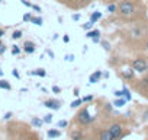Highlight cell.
<instances>
[{
	"label": "cell",
	"mask_w": 148,
	"mask_h": 140,
	"mask_svg": "<svg viewBox=\"0 0 148 140\" xmlns=\"http://www.w3.org/2000/svg\"><path fill=\"white\" fill-rule=\"evenodd\" d=\"M121 38L132 50H148V21H139L125 25L119 31Z\"/></svg>",
	"instance_id": "obj_1"
},
{
	"label": "cell",
	"mask_w": 148,
	"mask_h": 140,
	"mask_svg": "<svg viewBox=\"0 0 148 140\" xmlns=\"http://www.w3.org/2000/svg\"><path fill=\"white\" fill-rule=\"evenodd\" d=\"M115 16L125 24L147 21V6L144 0H119Z\"/></svg>",
	"instance_id": "obj_2"
},
{
	"label": "cell",
	"mask_w": 148,
	"mask_h": 140,
	"mask_svg": "<svg viewBox=\"0 0 148 140\" xmlns=\"http://www.w3.org/2000/svg\"><path fill=\"white\" fill-rule=\"evenodd\" d=\"M74 120H76V123L79 125L86 127V125H90L95 121V117H92V114H90L87 107H83V108L79 110V112L76 114V118H74Z\"/></svg>",
	"instance_id": "obj_3"
},
{
	"label": "cell",
	"mask_w": 148,
	"mask_h": 140,
	"mask_svg": "<svg viewBox=\"0 0 148 140\" xmlns=\"http://www.w3.org/2000/svg\"><path fill=\"white\" fill-rule=\"evenodd\" d=\"M108 128H109V131H110L113 140H121L122 137H125V136L129 134V131L125 133V127H123V124H121L119 121H113V123H110V125H109Z\"/></svg>",
	"instance_id": "obj_4"
},
{
	"label": "cell",
	"mask_w": 148,
	"mask_h": 140,
	"mask_svg": "<svg viewBox=\"0 0 148 140\" xmlns=\"http://www.w3.org/2000/svg\"><path fill=\"white\" fill-rule=\"evenodd\" d=\"M129 64H131V67L135 70V73H139V75L148 73V61H147L145 57H136V58H132Z\"/></svg>",
	"instance_id": "obj_5"
},
{
	"label": "cell",
	"mask_w": 148,
	"mask_h": 140,
	"mask_svg": "<svg viewBox=\"0 0 148 140\" xmlns=\"http://www.w3.org/2000/svg\"><path fill=\"white\" fill-rule=\"evenodd\" d=\"M55 2L61 3L62 6L71 9V10H80V5H79V0H55Z\"/></svg>",
	"instance_id": "obj_6"
},
{
	"label": "cell",
	"mask_w": 148,
	"mask_h": 140,
	"mask_svg": "<svg viewBox=\"0 0 148 140\" xmlns=\"http://www.w3.org/2000/svg\"><path fill=\"white\" fill-rule=\"evenodd\" d=\"M44 107L45 108H49L52 111H58L61 108V102L58 99H55V98H49V99H45L44 101Z\"/></svg>",
	"instance_id": "obj_7"
},
{
	"label": "cell",
	"mask_w": 148,
	"mask_h": 140,
	"mask_svg": "<svg viewBox=\"0 0 148 140\" xmlns=\"http://www.w3.org/2000/svg\"><path fill=\"white\" fill-rule=\"evenodd\" d=\"M135 88H136L139 92H142V95L148 91V73H147L142 79H139V80H138V83L135 85Z\"/></svg>",
	"instance_id": "obj_8"
},
{
	"label": "cell",
	"mask_w": 148,
	"mask_h": 140,
	"mask_svg": "<svg viewBox=\"0 0 148 140\" xmlns=\"http://www.w3.org/2000/svg\"><path fill=\"white\" fill-rule=\"evenodd\" d=\"M121 78L126 79V80H134L135 79V70L132 67H126L121 72Z\"/></svg>",
	"instance_id": "obj_9"
},
{
	"label": "cell",
	"mask_w": 148,
	"mask_h": 140,
	"mask_svg": "<svg viewBox=\"0 0 148 140\" xmlns=\"http://www.w3.org/2000/svg\"><path fill=\"white\" fill-rule=\"evenodd\" d=\"M70 139H71V140H86V137H84V131H83L82 128L71 130V131H70Z\"/></svg>",
	"instance_id": "obj_10"
},
{
	"label": "cell",
	"mask_w": 148,
	"mask_h": 140,
	"mask_svg": "<svg viewBox=\"0 0 148 140\" xmlns=\"http://www.w3.org/2000/svg\"><path fill=\"white\" fill-rule=\"evenodd\" d=\"M22 50H23V53H26V54H34V53L36 51V45H35L34 41H25L23 45H22Z\"/></svg>",
	"instance_id": "obj_11"
},
{
	"label": "cell",
	"mask_w": 148,
	"mask_h": 140,
	"mask_svg": "<svg viewBox=\"0 0 148 140\" xmlns=\"http://www.w3.org/2000/svg\"><path fill=\"white\" fill-rule=\"evenodd\" d=\"M97 140H113V137H112V134H110V131H109L108 127H106V128H102V130L99 131Z\"/></svg>",
	"instance_id": "obj_12"
},
{
	"label": "cell",
	"mask_w": 148,
	"mask_h": 140,
	"mask_svg": "<svg viewBox=\"0 0 148 140\" xmlns=\"http://www.w3.org/2000/svg\"><path fill=\"white\" fill-rule=\"evenodd\" d=\"M102 76H103V72H102V70H96L95 73H92V75H90L89 82H90V83H97V82L102 79Z\"/></svg>",
	"instance_id": "obj_13"
},
{
	"label": "cell",
	"mask_w": 148,
	"mask_h": 140,
	"mask_svg": "<svg viewBox=\"0 0 148 140\" xmlns=\"http://www.w3.org/2000/svg\"><path fill=\"white\" fill-rule=\"evenodd\" d=\"M61 130H58V128H49L48 131H47V137L48 139H58V137H61Z\"/></svg>",
	"instance_id": "obj_14"
},
{
	"label": "cell",
	"mask_w": 148,
	"mask_h": 140,
	"mask_svg": "<svg viewBox=\"0 0 148 140\" xmlns=\"http://www.w3.org/2000/svg\"><path fill=\"white\" fill-rule=\"evenodd\" d=\"M28 75H31V76H39V78H45V76H47V72H45V69H35V70H32V72H29Z\"/></svg>",
	"instance_id": "obj_15"
},
{
	"label": "cell",
	"mask_w": 148,
	"mask_h": 140,
	"mask_svg": "<svg viewBox=\"0 0 148 140\" xmlns=\"http://www.w3.org/2000/svg\"><path fill=\"white\" fill-rule=\"evenodd\" d=\"M102 18H103V13H102V12H97V10H96V12H92V13H90V22H93V24H96V22L100 21Z\"/></svg>",
	"instance_id": "obj_16"
},
{
	"label": "cell",
	"mask_w": 148,
	"mask_h": 140,
	"mask_svg": "<svg viewBox=\"0 0 148 140\" xmlns=\"http://www.w3.org/2000/svg\"><path fill=\"white\" fill-rule=\"evenodd\" d=\"M31 124H32L35 128H41L42 124H45V123H44V120H41V118H38V117H32V118H31Z\"/></svg>",
	"instance_id": "obj_17"
},
{
	"label": "cell",
	"mask_w": 148,
	"mask_h": 140,
	"mask_svg": "<svg viewBox=\"0 0 148 140\" xmlns=\"http://www.w3.org/2000/svg\"><path fill=\"white\" fill-rule=\"evenodd\" d=\"M106 9H108V13L109 15H116V12H118V3H110V5L106 6Z\"/></svg>",
	"instance_id": "obj_18"
},
{
	"label": "cell",
	"mask_w": 148,
	"mask_h": 140,
	"mask_svg": "<svg viewBox=\"0 0 148 140\" xmlns=\"http://www.w3.org/2000/svg\"><path fill=\"white\" fill-rule=\"evenodd\" d=\"M100 35H102L100 29H92V31H89V32L86 34V37H87L89 40H92V38H96V37H100Z\"/></svg>",
	"instance_id": "obj_19"
},
{
	"label": "cell",
	"mask_w": 148,
	"mask_h": 140,
	"mask_svg": "<svg viewBox=\"0 0 148 140\" xmlns=\"http://www.w3.org/2000/svg\"><path fill=\"white\" fill-rule=\"evenodd\" d=\"M122 92H123V98L126 99V102H131V101H132V94H131V91H129L126 86H123V88H122Z\"/></svg>",
	"instance_id": "obj_20"
},
{
	"label": "cell",
	"mask_w": 148,
	"mask_h": 140,
	"mask_svg": "<svg viewBox=\"0 0 148 140\" xmlns=\"http://www.w3.org/2000/svg\"><path fill=\"white\" fill-rule=\"evenodd\" d=\"M113 107H116V108H121V107H123V105H126V99L125 98H116L115 101H113V104H112Z\"/></svg>",
	"instance_id": "obj_21"
},
{
	"label": "cell",
	"mask_w": 148,
	"mask_h": 140,
	"mask_svg": "<svg viewBox=\"0 0 148 140\" xmlns=\"http://www.w3.org/2000/svg\"><path fill=\"white\" fill-rule=\"evenodd\" d=\"M0 89H5V91H12V85L6 80V79H2L0 80Z\"/></svg>",
	"instance_id": "obj_22"
},
{
	"label": "cell",
	"mask_w": 148,
	"mask_h": 140,
	"mask_svg": "<svg viewBox=\"0 0 148 140\" xmlns=\"http://www.w3.org/2000/svg\"><path fill=\"white\" fill-rule=\"evenodd\" d=\"M31 24H34V25H36V26H41V25L44 24V19H42V16H32Z\"/></svg>",
	"instance_id": "obj_23"
},
{
	"label": "cell",
	"mask_w": 148,
	"mask_h": 140,
	"mask_svg": "<svg viewBox=\"0 0 148 140\" xmlns=\"http://www.w3.org/2000/svg\"><path fill=\"white\" fill-rule=\"evenodd\" d=\"M84 102H83V98H77V99H74L73 102H71V108H80L82 105H83Z\"/></svg>",
	"instance_id": "obj_24"
},
{
	"label": "cell",
	"mask_w": 148,
	"mask_h": 140,
	"mask_svg": "<svg viewBox=\"0 0 148 140\" xmlns=\"http://www.w3.org/2000/svg\"><path fill=\"white\" fill-rule=\"evenodd\" d=\"M100 44H102V47L105 48V51H106V53H109V51L112 50V45H110V42H109L108 40H102V41H100Z\"/></svg>",
	"instance_id": "obj_25"
},
{
	"label": "cell",
	"mask_w": 148,
	"mask_h": 140,
	"mask_svg": "<svg viewBox=\"0 0 148 140\" xmlns=\"http://www.w3.org/2000/svg\"><path fill=\"white\" fill-rule=\"evenodd\" d=\"M22 35H23V32L21 31V29H16V31H13V34H12V40H21L22 38Z\"/></svg>",
	"instance_id": "obj_26"
},
{
	"label": "cell",
	"mask_w": 148,
	"mask_h": 140,
	"mask_svg": "<svg viewBox=\"0 0 148 140\" xmlns=\"http://www.w3.org/2000/svg\"><path fill=\"white\" fill-rule=\"evenodd\" d=\"M92 2H93V0H79V5H80V9H84V8L90 6V5H92Z\"/></svg>",
	"instance_id": "obj_27"
},
{
	"label": "cell",
	"mask_w": 148,
	"mask_h": 140,
	"mask_svg": "<svg viewBox=\"0 0 148 140\" xmlns=\"http://www.w3.org/2000/svg\"><path fill=\"white\" fill-rule=\"evenodd\" d=\"M22 51H23V50H22L19 45H13V47H12V54H13V55H19Z\"/></svg>",
	"instance_id": "obj_28"
},
{
	"label": "cell",
	"mask_w": 148,
	"mask_h": 140,
	"mask_svg": "<svg viewBox=\"0 0 148 140\" xmlns=\"http://www.w3.org/2000/svg\"><path fill=\"white\" fill-rule=\"evenodd\" d=\"M93 25H95V24L89 21L87 24H84V25H82V28H83L84 31H87V32H89V31H92V29H93Z\"/></svg>",
	"instance_id": "obj_29"
},
{
	"label": "cell",
	"mask_w": 148,
	"mask_h": 140,
	"mask_svg": "<svg viewBox=\"0 0 148 140\" xmlns=\"http://www.w3.org/2000/svg\"><path fill=\"white\" fill-rule=\"evenodd\" d=\"M42 120H44L45 124H51V123H52V114H45Z\"/></svg>",
	"instance_id": "obj_30"
},
{
	"label": "cell",
	"mask_w": 148,
	"mask_h": 140,
	"mask_svg": "<svg viewBox=\"0 0 148 140\" xmlns=\"http://www.w3.org/2000/svg\"><path fill=\"white\" fill-rule=\"evenodd\" d=\"M32 16H34L32 13H25V15L22 16V21H23V22H31V19H32Z\"/></svg>",
	"instance_id": "obj_31"
},
{
	"label": "cell",
	"mask_w": 148,
	"mask_h": 140,
	"mask_svg": "<svg viewBox=\"0 0 148 140\" xmlns=\"http://www.w3.org/2000/svg\"><path fill=\"white\" fill-rule=\"evenodd\" d=\"M57 125H58V128H65V127L68 125V121H65V120H60Z\"/></svg>",
	"instance_id": "obj_32"
},
{
	"label": "cell",
	"mask_w": 148,
	"mask_h": 140,
	"mask_svg": "<svg viewBox=\"0 0 148 140\" xmlns=\"http://www.w3.org/2000/svg\"><path fill=\"white\" fill-rule=\"evenodd\" d=\"M31 9H32V10H35L36 13H41V12H42L41 6H38V5H34V3H32V8H31Z\"/></svg>",
	"instance_id": "obj_33"
},
{
	"label": "cell",
	"mask_w": 148,
	"mask_h": 140,
	"mask_svg": "<svg viewBox=\"0 0 148 140\" xmlns=\"http://www.w3.org/2000/svg\"><path fill=\"white\" fill-rule=\"evenodd\" d=\"M113 95H115V98H123L122 89H121V91H113Z\"/></svg>",
	"instance_id": "obj_34"
},
{
	"label": "cell",
	"mask_w": 148,
	"mask_h": 140,
	"mask_svg": "<svg viewBox=\"0 0 148 140\" xmlns=\"http://www.w3.org/2000/svg\"><path fill=\"white\" fill-rule=\"evenodd\" d=\"M95 99V96L93 95H86L84 98H83V102H92Z\"/></svg>",
	"instance_id": "obj_35"
},
{
	"label": "cell",
	"mask_w": 148,
	"mask_h": 140,
	"mask_svg": "<svg viewBox=\"0 0 148 140\" xmlns=\"http://www.w3.org/2000/svg\"><path fill=\"white\" fill-rule=\"evenodd\" d=\"M6 50H8V47L5 44H0V55H3L6 53Z\"/></svg>",
	"instance_id": "obj_36"
},
{
	"label": "cell",
	"mask_w": 148,
	"mask_h": 140,
	"mask_svg": "<svg viewBox=\"0 0 148 140\" xmlns=\"http://www.w3.org/2000/svg\"><path fill=\"white\" fill-rule=\"evenodd\" d=\"M80 18H82V15H80V13H73V16H71V19H73V21H76V22H77V21H80Z\"/></svg>",
	"instance_id": "obj_37"
},
{
	"label": "cell",
	"mask_w": 148,
	"mask_h": 140,
	"mask_svg": "<svg viewBox=\"0 0 148 140\" xmlns=\"http://www.w3.org/2000/svg\"><path fill=\"white\" fill-rule=\"evenodd\" d=\"M52 92H54V94H61V88L57 86V85H54V86H52Z\"/></svg>",
	"instance_id": "obj_38"
},
{
	"label": "cell",
	"mask_w": 148,
	"mask_h": 140,
	"mask_svg": "<svg viewBox=\"0 0 148 140\" xmlns=\"http://www.w3.org/2000/svg\"><path fill=\"white\" fill-rule=\"evenodd\" d=\"M12 117H13V112H12V111H9V112H6V114L3 115V118H5V120H10Z\"/></svg>",
	"instance_id": "obj_39"
},
{
	"label": "cell",
	"mask_w": 148,
	"mask_h": 140,
	"mask_svg": "<svg viewBox=\"0 0 148 140\" xmlns=\"http://www.w3.org/2000/svg\"><path fill=\"white\" fill-rule=\"evenodd\" d=\"M12 75H13L16 79H21V75H19V72H18V69H13V70H12Z\"/></svg>",
	"instance_id": "obj_40"
},
{
	"label": "cell",
	"mask_w": 148,
	"mask_h": 140,
	"mask_svg": "<svg viewBox=\"0 0 148 140\" xmlns=\"http://www.w3.org/2000/svg\"><path fill=\"white\" fill-rule=\"evenodd\" d=\"M100 2L108 6V5H110V3H116V0H100Z\"/></svg>",
	"instance_id": "obj_41"
},
{
	"label": "cell",
	"mask_w": 148,
	"mask_h": 140,
	"mask_svg": "<svg viewBox=\"0 0 148 140\" xmlns=\"http://www.w3.org/2000/svg\"><path fill=\"white\" fill-rule=\"evenodd\" d=\"M21 3H22L23 6H26V8H32V3H29L28 0H21Z\"/></svg>",
	"instance_id": "obj_42"
},
{
	"label": "cell",
	"mask_w": 148,
	"mask_h": 140,
	"mask_svg": "<svg viewBox=\"0 0 148 140\" xmlns=\"http://www.w3.org/2000/svg\"><path fill=\"white\" fill-rule=\"evenodd\" d=\"M102 41V37H96V38H92V42L93 44H99Z\"/></svg>",
	"instance_id": "obj_43"
},
{
	"label": "cell",
	"mask_w": 148,
	"mask_h": 140,
	"mask_svg": "<svg viewBox=\"0 0 148 140\" xmlns=\"http://www.w3.org/2000/svg\"><path fill=\"white\" fill-rule=\"evenodd\" d=\"M65 60H67V61H73V60H74V55H73V54H67V55H65Z\"/></svg>",
	"instance_id": "obj_44"
},
{
	"label": "cell",
	"mask_w": 148,
	"mask_h": 140,
	"mask_svg": "<svg viewBox=\"0 0 148 140\" xmlns=\"http://www.w3.org/2000/svg\"><path fill=\"white\" fill-rule=\"evenodd\" d=\"M79 92H80V91H79V88H74V94H73V95L79 98V96H80V94H79Z\"/></svg>",
	"instance_id": "obj_45"
},
{
	"label": "cell",
	"mask_w": 148,
	"mask_h": 140,
	"mask_svg": "<svg viewBox=\"0 0 148 140\" xmlns=\"http://www.w3.org/2000/svg\"><path fill=\"white\" fill-rule=\"evenodd\" d=\"M62 41H64L65 44H67V42H70V37H68V35H64V37H62Z\"/></svg>",
	"instance_id": "obj_46"
},
{
	"label": "cell",
	"mask_w": 148,
	"mask_h": 140,
	"mask_svg": "<svg viewBox=\"0 0 148 140\" xmlns=\"http://www.w3.org/2000/svg\"><path fill=\"white\" fill-rule=\"evenodd\" d=\"M47 54H48V55H49L51 58H54V53H52L51 50H47Z\"/></svg>",
	"instance_id": "obj_47"
},
{
	"label": "cell",
	"mask_w": 148,
	"mask_h": 140,
	"mask_svg": "<svg viewBox=\"0 0 148 140\" xmlns=\"http://www.w3.org/2000/svg\"><path fill=\"white\" fill-rule=\"evenodd\" d=\"M142 120H144V121H145V120H148V111H145V112H144V118H142Z\"/></svg>",
	"instance_id": "obj_48"
},
{
	"label": "cell",
	"mask_w": 148,
	"mask_h": 140,
	"mask_svg": "<svg viewBox=\"0 0 148 140\" xmlns=\"http://www.w3.org/2000/svg\"><path fill=\"white\" fill-rule=\"evenodd\" d=\"M5 35V29H2V28H0V38H2Z\"/></svg>",
	"instance_id": "obj_49"
},
{
	"label": "cell",
	"mask_w": 148,
	"mask_h": 140,
	"mask_svg": "<svg viewBox=\"0 0 148 140\" xmlns=\"http://www.w3.org/2000/svg\"><path fill=\"white\" fill-rule=\"evenodd\" d=\"M144 96H145V98H147V99H148V91H147V92H145V94H144Z\"/></svg>",
	"instance_id": "obj_50"
},
{
	"label": "cell",
	"mask_w": 148,
	"mask_h": 140,
	"mask_svg": "<svg viewBox=\"0 0 148 140\" xmlns=\"http://www.w3.org/2000/svg\"><path fill=\"white\" fill-rule=\"evenodd\" d=\"M2 2H3V0H0V3H2Z\"/></svg>",
	"instance_id": "obj_51"
},
{
	"label": "cell",
	"mask_w": 148,
	"mask_h": 140,
	"mask_svg": "<svg viewBox=\"0 0 148 140\" xmlns=\"http://www.w3.org/2000/svg\"><path fill=\"white\" fill-rule=\"evenodd\" d=\"M0 44H2V40H0Z\"/></svg>",
	"instance_id": "obj_52"
}]
</instances>
